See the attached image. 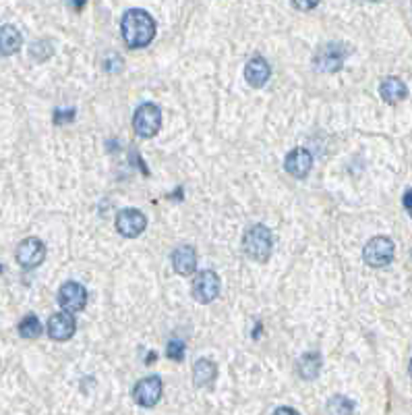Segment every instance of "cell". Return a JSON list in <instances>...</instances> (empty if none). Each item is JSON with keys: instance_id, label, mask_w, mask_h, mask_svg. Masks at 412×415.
I'll return each mask as SVG.
<instances>
[{"instance_id": "obj_17", "label": "cell", "mask_w": 412, "mask_h": 415, "mask_svg": "<svg viewBox=\"0 0 412 415\" xmlns=\"http://www.w3.org/2000/svg\"><path fill=\"white\" fill-rule=\"evenodd\" d=\"M218 376V368L212 360H199L193 366V382L195 387H207L216 380Z\"/></svg>"}, {"instance_id": "obj_29", "label": "cell", "mask_w": 412, "mask_h": 415, "mask_svg": "<svg viewBox=\"0 0 412 415\" xmlns=\"http://www.w3.org/2000/svg\"><path fill=\"white\" fill-rule=\"evenodd\" d=\"M369 2H380V0H369Z\"/></svg>"}, {"instance_id": "obj_19", "label": "cell", "mask_w": 412, "mask_h": 415, "mask_svg": "<svg viewBox=\"0 0 412 415\" xmlns=\"http://www.w3.org/2000/svg\"><path fill=\"white\" fill-rule=\"evenodd\" d=\"M19 335H21L23 339H37V337L41 335V324H39V320H37L33 314L25 316V318L21 320V324H19Z\"/></svg>"}, {"instance_id": "obj_28", "label": "cell", "mask_w": 412, "mask_h": 415, "mask_svg": "<svg viewBox=\"0 0 412 415\" xmlns=\"http://www.w3.org/2000/svg\"><path fill=\"white\" fill-rule=\"evenodd\" d=\"M411 376H412V360H411Z\"/></svg>"}, {"instance_id": "obj_23", "label": "cell", "mask_w": 412, "mask_h": 415, "mask_svg": "<svg viewBox=\"0 0 412 415\" xmlns=\"http://www.w3.org/2000/svg\"><path fill=\"white\" fill-rule=\"evenodd\" d=\"M75 118V110H56L54 112V123L56 125H62V123H71Z\"/></svg>"}, {"instance_id": "obj_25", "label": "cell", "mask_w": 412, "mask_h": 415, "mask_svg": "<svg viewBox=\"0 0 412 415\" xmlns=\"http://www.w3.org/2000/svg\"><path fill=\"white\" fill-rule=\"evenodd\" d=\"M85 2H87V0H66V4H68L73 10H81V8L85 6Z\"/></svg>"}, {"instance_id": "obj_26", "label": "cell", "mask_w": 412, "mask_h": 415, "mask_svg": "<svg viewBox=\"0 0 412 415\" xmlns=\"http://www.w3.org/2000/svg\"><path fill=\"white\" fill-rule=\"evenodd\" d=\"M404 208L412 214V189H409V191L404 193Z\"/></svg>"}, {"instance_id": "obj_27", "label": "cell", "mask_w": 412, "mask_h": 415, "mask_svg": "<svg viewBox=\"0 0 412 415\" xmlns=\"http://www.w3.org/2000/svg\"><path fill=\"white\" fill-rule=\"evenodd\" d=\"M276 414H297L294 409H288V407H280V409H276Z\"/></svg>"}, {"instance_id": "obj_6", "label": "cell", "mask_w": 412, "mask_h": 415, "mask_svg": "<svg viewBox=\"0 0 412 415\" xmlns=\"http://www.w3.org/2000/svg\"><path fill=\"white\" fill-rule=\"evenodd\" d=\"M147 227V218L143 212L135 210V208H127V210H120L118 216H116V231L127 237V239H133V237H139Z\"/></svg>"}, {"instance_id": "obj_3", "label": "cell", "mask_w": 412, "mask_h": 415, "mask_svg": "<svg viewBox=\"0 0 412 415\" xmlns=\"http://www.w3.org/2000/svg\"><path fill=\"white\" fill-rule=\"evenodd\" d=\"M160 127H162V110L156 104L145 102L135 110L133 129L139 137H153L158 135Z\"/></svg>"}, {"instance_id": "obj_16", "label": "cell", "mask_w": 412, "mask_h": 415, "mask_svg": "<svg viewBox=\"0 0 412 415\" xmlns=\"http://www.w3.org/2000/svg\"><path fill=\"white\" fill-rule=\"evenodd\" d=\"M23 44L21 31L15 25H2L0 27V54L2 56H10L15 52H19Z\"/></svg>"}, {"instance_id": "obj_15", "label": "cell", "mask_w": 412, "mask_h": 415, "mask_svg": "<svg viewBox=\"0 0 412 415\" xmlns=\"http://www.w3.org/2000/svg\"><path fill=\"white\" fill-rule=\"evenodd\" d=\"M380 94H382V98H384L388 104H398L400 100H404V98L409 96V89H406V85H404L402 79H398V77H388V79L382 81Z\"/></svg>"}, {"instance_id": "obj_10", "label": "cell", "mask_w": 412, "mask_h": 415, "mask_svg": "<svg viewBox=\"0 0 412 415\" xmlns=\"http://www.w3.org/2000/svg\"><path fill=\"white\" fill-rule=\"evenodd\" d=\"M162 380L158 376H147L143 380H139L133 389V399L141 405V407H153L160 397H162Z\"/></svg>"}, {"instance_id": "obj_7", "label": "cell", "mask_w": 412, "mask_h": 415, "mask_svg": "<svg viewBox=\"0 0 412 415\" xmlns=\"http://www.w3.org/2000/svg\"><path fill=\"white\" fill-rule=\"evenodd\" d=\"M44 260H46V245L39 239L29 237V239H25V241L19 243V247H17V262L23 268H27V270L37 268Z\"/></svg>"}, {"instance_id": "obj_12", "label": "cell", "mask_w": 412, "mask_h": 415, "mask_svg": "<svg viewBox=\"0 0 412 415\" xmlns=\"http://www.w3.org/2000/svg\"><path fill=\"white\" fill-rule=\"evenodd\" d=\"M311 166H313V156H311L307 150H303V148L292 150V152L286 156V160H284L286 173H290V175L297 177V179L307 177L309 170H311Z\"/></svg>"}, {"instance_id": "obj_4", "label": "cell", "mask_w": 412, "mask_h": 415, "mask_svg": "<svg viewBox=\"0 0 412 415\" xmlns=\"http://www.w3.org/2000/svg\"><path fill=\"white\" fill-rule=\"evenodd\" d=\"M394 241L390 237H375L363 249V260L371 268H384L394 260Z\"/></svg>"}, {"instance_id": "obj_22", "label": "cell", "mask_w": 412, "mask_h": 415, "mask_svg": "<svg viewBox=\"0 0 412 415\" xmlns=\"http://www.w3.org/2000/svg\"><path fill=\"white\" fill-rule=\"evenodd\" d=\"M104 64H106V69H108L110 73H116V71H120V69H122V58H120V56H116V54H110V56L104 60Z\"/></svg>"}, {"instance_id": "obj_8", "label": "cell", "mask_w": 412, "mask_h": 415, "mask_svg": "<svg viewBox=\"0 0 412 415\" xmlns=\"http://www.w3.org/2000/svg\"><path fill=\"white\" fill-rule=\"evenodd\" d=\"M220 293V276L214 270H203L193 281V297L199 303H212Z\"/></svg>"}, {"instance_id": "obj_5", "label": "cell", "mask_w": 412, "mask_h": 415, "mask_svg": "<svg viewBox=\"0 0 412 415\" xmlns=\"http://www.w3.org/2000/svg\"><path fill=\"white\" fill-rule=\"evenodd\" d=\"M346 48L342 44H326L317 50L313 62L319 71L324 73H336L344 67V60H346Z\"/></svg>"}, {"instance_id": "obj_11", "label": "cell", "mask_w": 412, "mask_h": 415, "mask_svg": "<svg viewBox=\"0 0 412 415\" xmlns=\"http://www.w3.org/2000/svg\"><path fill=\"white\" fill-rule=\"evenodd\" d=\"M77 330V322L75 318L71 316V312H60V314H54L50 320H48V337L52 341H68Z\"/></svg>"}, {"instance_id": "obj_21", "label": "cell", "mask_w": 412, "mask_h": 415, "mask_svg": "<svg viewBox=\"0 0 412 415\" xmlns=\"http://www.w3.org/2000/svg\"><path fill=\"white\" fill-rule=\"evenodd\" d=\"M166 355H168L170 360H174V362H182V360H185V343L178 341V339L170 341L168 347H166Z\"/></svg>"}, {"instance_id": "obj_13", "label": "cell", "mask_w": 412, "mask_h": 415, "mask_svg": "<svg viewBox=\"0 0 412 415\" xmlns=\"http://www.w3.org/2000/svg\"><path fill=\"white\" fill-rule=\"evenodd\" d=\"M172 268L180 276H189L197 268V254L191 245H180L172 254Z\"/></svg>"}, {"instance_id": "obj_14", "label": "cell", "mask_w": 412, "mask_h": 415, "mask_svg": "<svg viewBox=\"0 0 412 415\" xmlns=\"http://www.w3.org/2000/svg\"><path fill=\"white\" fill-rule=\"evenodd\" d=\"M270 75H272V69H270L268 60L261 58V56L251 58V60L247 62V67H245V79H247V83H251L253 87H261V85L270 79Z\"/></svg>"}, {"instance_id": "obj_24", "label": "cell", "mask_w": 412, "mask_h": 415, "mask_svg": "<svg viewBox=\"0 0 412 415\" xmlns=\"http://www.w3.org/2000/svg\"><path fill=\"white\" fill-rule=\"evenodd\" d=\"M292 4L301 10H311L319 4V0H292Z\"/></svg>"}, {"instance_id": "obj_18", "label": "cell", "mask_w": 412, "mask_h": 415, "mask_svg": "<svg viewBox=\"0 0 412 415\" xmlns=\"http://www.w3.org/2000/svg\"><path fill=\"white\" fill-rule=\"evenodd\" d=\"M297 368H299L301 378H305V380H313V378L319 376V370H321V355L315 353V351L305 353V355L299 360Z\"/></svg>"}, {"instance_id": "obj_1", "label": "cell", "mask_w": 412, "mask_h": 415, "mask_svg": "<svg viewBox=\"0 0 412 415\" xmlns=\"http://www.w3.org/2000/svg\"><path fill=\"white\" fill-rule=\"evenodd\" d=\"M120 33L129 48H145L156 35V21L143 8H131L122 15Z\"/></svg>"}, {"instance_id": "obj_20", "label": "cell", "mask_w": 412, "mask_h": 415, "mask_svg": "<svg viewBox=\"0 0 412 415\" xmlns=\"http://www.w3.org/2000/svg\"><path fill=\"white\" fill-rule=\"evenodd\" d=\"M353 409H355V405H353V401L346 399V397H334V399H330V403H328V412H330V414H350Z\"/></svg>"}, {"instance_id": "obj_9", "label": "cell", "mask_w": 412, "mask_h": 415, "mask_svg": "<svg viewBox=\"0 0 412 415\" xmlns=\"http://www.w3.org/2000/svg\"><path fill=\"white\" fill-rule=\"evenodd\" d=\"M58 303L64 312H81L87 303V291L83 289V285L71 281V283H64L58 291Z\"/></svg>"}, {"instance_id": "obj_30", "label": "cell", "mask_w": 412, "mask_h": 415, "mask_svg": "<svg viewBox=\"0 0 412 415\" xmlns=\"http://www.w3.org/2000/svg\"><path fill=\"white\" fill-rule=\"evenodd\" d=\"M0 272H2V266H0Z\"/></svg>"}, {"instance_id": "obj_2", "label": "cell", "mask_w": 412, "mask_h": 415, "mask_svg": "<svg viewBox=\"0 0 412 415\" xmlns=\"http://www.w3.org/2000/svg\"><path fill=\"white\" fill-rule=\"evenodd\" d=\"M272 245H274L272 243V233L263 224L251 227L245 233V237H243V249L255 262H268V258L272 254Z\"/></svg>"}]
</instances>
